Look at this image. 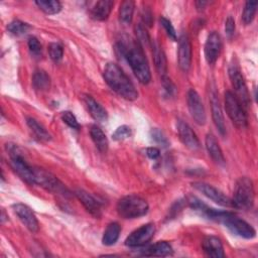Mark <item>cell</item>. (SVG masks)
<instances>
[{"label":"cell","instance_id":"1","mask_svg":"<svg viewBox=\"0 0 258 258\" xmlns=\"http://www.w3.org/2000/svg\"><path fill=\"white\" fill-rule=\"evenodd\" d=\"M117 49L127 60L137 80L141 84H148L151 80L150 69L139 42L126 36L117 43Z\"/></svg>","mask_w":258,"mask_h":258},{"label":"cell","instance_id":"2","mask_svg":"<svg viewBox=\"0 0 258 258\" xmlns=\"http://www.w3.org/2000/svg\"><path fill=\"white\" fill-rule=\"evenodd\" d=\"M103 75L108 86L122 98L129 101H134L138 98V93L133 83L118 64L108 62Z\"/></svg>","mask_w":258,"mask_h":258},{"label":"cell","instance_id":"3","mask_svg":"<svg viewBox=\"0 0 258 258\" xmlns=\"http://www.w3.org/2000/svg\"><path fill=\"white\" fill-rule=\"evenodd\" d=\"M117 212L123 219H136L148 212V204L144 199L136 195H129L119 200Z\"/></svg>","mask_w":258,"mask_h":258},{"label":"cell","instance_id":"4","mask_svg":"<svg viewBox=\"0 0 258 258\" xmlns=\"http://www.w3.org/2000/svg\"><path fill=\"white\" fill-rule=\"evenodd\" d=\"M7 151L10 157V165L12 169L19 175L21 179L29 184L35 183V176H34V167L30 166L20 151L18 150L17 146L7 144Z\"/></svg>","mask_w":258,"mask_h":258},{"label":"cell","instance_id":"5","mask_svg":"<svg viewBox=\"0 0 258 258\" xmlns=\"http://www.w3.org/2000/svg\"><path fill=\"white\" fill-rule=\"evenodd\" d=\"M254 197L255 194L252 180L246 176L241 177L236 183L234 198L232 200L233 206L237 209L249 210L253 207Z\"/></svg>","mask_w":258,"mask_h":258},{"label":"cell","instance_id":"6","mask_svg":"<svg viewBox=\"0 0 258 258\" xmlns=\"http://www.w3.org/2000/svg\"><path fill=\"white\" fill-rule=\"evenodd\" d=\"M225 108L228 116L236 127L240 129H244L245 127H247L248 120L247 115L244 111V107L237 99L235 94L230 91H227L225 93Z\"/></svg>","mask_w":258,"mask_h":258},{"label":"cell","instance_id":"7","mask_svg":"<svg viewBox=\"0 0 258 258\" xmlns=\"http://www.w3.org/2000/svg\"><path fill=\"white\" fill-rule=\"evenodd\" d=\"M229 77L236 93L235 96L240 101L243 107H248L250 105V96L239 68L236 66H231L229 69Z\"/></svg>","mask_w":258,"mask_h":258},{"label":"cell","instance_id":"8","mask_svg":"<svg viewBox=\"0 0 258 258\" xmlns=\"http://www.w3.org/2000/svg\"><path fill=\"white\" fill-rule=\"evenodd\" d=\"M34 176H35V183L41 185L42 187L46 188L49 191L63 194L68 192L67 188L62 185V183L50 172L44 170L43 168L34 167Z\"/></svg>","mask_w":258,"mask_h":258},{"label":"cell","instance_id":"9","mask_svg":"<svg viewBox=\"0 0 258 258\" xmlns=\"http://www.w3.org/2000/svg\"><path fill=\"white\" fill-rule=\"evenodd\" d=\"M192 186L197 190L202 192L204 196H206L207 198H209L210 200H212L213 202H215L216 204H218L220 206L234 207L233 202L230 198H228L220 189L216 188L215 186H213L209 183L202 182V181H196V182L192 183Z\"/></svg>","mask_w":258,"mask_h":258},{"label":"cell","instance_id":"10","mask_svg":"<svg viewBox=\"0 0 258 258\" xmlns=\"http://www.w3.org/2000/svg\"><path fill=\"white\" fill-rule=\"evenodd\" d=\"M155 233V227L152 223L145 224L133 231L125 240V244L129 247H139L145 245L151 240Z\"/></svg>","mask_w":258,"mask_h":258},{"label":"cell","instance_id":"11","mask_svg":"<svg viewBox=\"0 0 258 258\" xmlns=\"http://www.w3.org/2000/svg\"><path fill=\"white\" fill-rule=\"evenodd\" d=\"M187 107L191 118L199 125H204L207 120L204 104L196 90L190 89L187 92Z\"/></svg>","mask_w":258,"mask_h":258},{"label":"cell","instance_id":"12","mask_svg":"<svg viewBox=\"0 0 258 258\" xmlns=\"http://www.w3.org/2000/svg\"><path fill=\"white\" fill-rule=\"evenodd\" d=\"M12 209L14 213L17 215L19 220L24 224V226L30 231V232H37L39 229L38 221L32 212V210L24 205V204H15L12 206Z\"/></svg>","mask_w":258,"mask_h":258},{"label":"cell","instance_id":"13","mask_svg":"<svg viewBox=\"0 0 258 258\" xmlns=\"http://www.w3.org/2000/svg\"><path fill=\"white\" fill-rule=\"evenodd\" d=\"M176 128L179 139L185 147L190 150H198L201 147L199 138L187 123L183 122L182 120H177Z\"/></svg>","mask_w":258,"mask_h":258},{"label":"cell","instance_id":"14","mask_svg":"<svg viewBox=\"0 0 258 258\" xmlns=\"http://www.w3.org/2000/svg\"><path fill=\"white\" fill-rule=\"evenodd\" d=\"M222 48V41L220 34L216 31H212L207 38L205 44V57L208 63L213 64L220 56Z\"/></svg>","mask_w":258,"mask_h":258},{"label":"cell","instance_id":"15","mask_svg":"<svg viewBox=\"0 0 258 258\" xmlns=\"http://www.w3.org/2000/svg\"><path fill=\"white\" fill-rule=\"evenodd\" d=\"M178 66L183 72H187L191 63V45L188 37L182 34L178 39V50H177Z\"/></svg>","mask_w":258,"mask_h":258},{"label":"cell","instance_id":"16","mask_svg":"<svg viewBox=\"0 0 258 258\" xmlns=\"http://www.w3.org/2000/svg\"><path fill=\"white\" fill-rule=\"evenodd\" d=\"M78 200L83 204L85 209L95 218H100L102 215L101 204L89 192L84 189H76L75 191Z\"/></svg>","mask_w":258,"mask_h":258},{"label":"cell","instance_id":"17","mask_svg":"<svg viewBox=\"0 0 258 258\" xmlns=\"http://www.w3.org/2000/svg\"><path fill=\"white\" fill-rule=\"evenodd\" d=\"M210 102H211V109H212V117H213V121L218 129V131L220 132L221 135H225L226 134V124H225V120H224V116L222 113V109H221V105H220V101L218 98L217 93L215 92V90H213L211 92V98H210Z\"/></svg>","mask_w":258,"mask_h":258},{"label":"cell","instance_id":"18","mask_svg":"<svg viewBox=\"0 0 258 258\" xmlns=\"http://www.w3.org/2000/svg\"><path fill=\"white\" fill-rule=\"evenodd\" d=\"M203 249L206 255L215 258H222L225 256L223 244L218 237L208 236L203 241Z\"/></svg>","mask_w":258,"mask_h":258},{"label":"cell","instance_id":"19","mask_svg":"<svg viewBox=\"0 0 258 258\" xmlns=\"http://www.w3.org/2000/svg\"><path fill=\"white\" fill-rule=\"evenodd\" d=\"M85 105L90 113V115L98 122H104L108 119L107 111L91 96L85 95L84 96Z\"/></svg>","mask_w":258,"mask_h":258},{"label":"cell","instance_id":"20","mask_svg":"<svg viewBox=\"0 0 258 258\" xmlns=\"http://www.w3.org/2000/svg\"><path fill=\"white\" fill-rule=\"evenodd\" d=\"M206 148L208 150L209 155L211 158L218 164H224L225 158L222 152V149L213 134H208L206 136Z\"/></svg>","mask_w":258,"mask_h":258},{"label":"cell","instance_id":"21","mask_svg":"<svg viewBox=\"0 0 258 258\" xmlns=\"http://www.w3.org/2000/svg\"><path fill=\"white\" fill-rule=\"evenodd\" d=\"M114 6V2L110 0H101L95 3V5L91 8V16L99 21L106 20L111 13L112 7Z\"/></svg>","mask_w":258,"mask_h":258},{"label":"cell","instance_id":"22","mask_svg":"<svg viewBox=\"0 0 258 258\" xmlns=\"http://www.w3.org/2000/svg\"><path fill=\"white\" fill-rule=\"evenodd\" d=\"M142 255L144 256H153V257H165L172 254V248L169 243L165 241H159L147 247L145 250H142Z\"/></svg>","mask_w":258,"mask_h":258},{"label":"cell","instance_id":"23","mask_svg":"<svg viewBox=\"0 0 258 258\" xmlns=\"http://www.w3.org/2000/svg\"><path fill=\"white\" fill-rule=\"evenodd\" d=\"M90 135L98 150L101 152H106L108 149V139L102 129L97 125H93L90 129Z\"/></svg>","mask_w":258,"mask_h":258},{"label":"cell","instance_id":"24","mask_svg":"<svg viewBox=\"0 0 258 258\" xmlns=\"http://www.w3.org/2000/svg\"><path fill=\"white\" fill-rule=\"evenodd\" d=\"M120 232H121V227L118 223L116 222L110 223L104 232L102 243L106 246H111L115 244L119 238Z\"/></svg>","mask_w":258,"mask_h":258},{"label":"cell","instance_id":"25","mask_svg":"<svg viewBox=\"0 0 258 258\" xmlns=\"http://www.w3.org/2000/svg\"><path fill=\"white\" fill-rule=\"evenodd\" d=\"M26 123H27V126L29 127V129L32 131V133L38 140H40V141L50 140V134L35 119L29 117L26 119Z\"/></svg>","mask_w":258,"mask_h":258},{"label":"cell","instance_id":"26","mask_svg":"<svg viewBox=\"0 0 258 258\" xmlns=\"http://www.w3.org/2000/svg\"><path fill=\"white\" fill-rule=\"evenodd\" d=\"M32 84L36 90L46 91L50 86V78L44 71L37 70L32 76Z\"/></svg>","mask_w":258,"mask_h":258},{"label":"cell","instance_id":"27","mask_svg":"<svg viewBox=\"0 0 258 258\" xmlns=\"http://www.w3.org/2000/svg\"><path fill=\"white\" fill-rule=\"evenodd\" d=\"M153 56H154V61L155 66L157 69V72L160 76V78H163L167 76V67H166V58L165 55L162 51V49L158 45L153 46Z\"/></svg>","mask_w":258,"mask_h":258},{"label":"cell","instance_id":"28","mask_svg":"<svg viewBox=\"0 0 258 258\" xmlns=\"http://www.w3.org/2000/svg\"><path fill=\"white\" fill-rule=\"evenodd\" d=\"M133 13H134V2L130 0L122 2L119 9L120 21L124 24H129L132 21Z\"/></svg>","mask_w":258,"mask_h":258},{"label":"cell","instance_id":"29","mask_svg":"<svg viewBox=\"0 0 258 258\" xmlns=\"http://www.w3.org/2000/svg\"><path fill=\"white\" fill-rule=\"evenodd\" d=\"M35 4L46 14H56L61 9L60 2L55 0H39L35 1Z\"/></svg>","mask_w":258,"mask_h":258},{"label":"cell","instance_id":"30","mask_svg":"<svg viewBox=\"0 0 258 258\" xmlns=\"http://www.w3.org/2000/svg\"><path fill=\"white\" fill-rule=\"evenodd\" d=\"M7 29L13 35H17L18 36V35L25 34L30 29V26H29V24H27V23H25L23 21L13 20V21H11L8 24Z\"/></svg>","mask_w":258,"mask_h":258},{"label":"cell","instance_id":"31","mask_svg":"<svg viewBox=\"0 0 258 258\" xmlns=\"http://www.w3.org/2000/svg\"><path fill=\"white\" fill-rule=\"evenodd\" d=\"M257 8V2L256 1H248L245 4L243 14H242V20L245 24H250L255 16Z\"/></svg>","mask_w":258,"mask_h":258},{"label":"cell","instance_id":"32","mask_svg":"<svg viewBox=\"0 0 258 258\" xmlns=\"http://www.w3.org/2000/svg\"><path fill=\"white\" fill-rule=\"evenodd\" d=\"M48 53H49V56L52 60L58 61L62 58L63 48L59 43L53 42V43H50L49 46H48Z\"/></svg>","mask_w":258,"mask_h":258},{"label":"cell","instance_id":"33","mask_svg":"<svg viewBox=\"0 0 258 258\" xmlns=\"http://www.w3.org/2000/svg\"><path fill=\"white\" fill-rule=\"evenodd\" d=\"M28 48H29L30 53L34 57L41 56L42 47H41V44H40L39 40L36 37H34V36L29 37V39H28Z\"/></svg>","mask_w":258,"mask_h":258},{"label":"cell","instance_id":"34","mask_svg":"<svg viewBox=\"0 0 258 258\" xmlns=\"http://www.w3.org/2000/svg\"><path fill=\"white\" fill-rule=\"evenodd\" d=\"M61 119L62 121L68 125L70 126L71 128L73 129H76V130H79L80 129V124L77 120V118L75 117V115L70 112V111H64L61 113Z\"/></svg>","mask_w":258,"mask_h":258},{"label":"cell","instance_id":"35","mask_svg":"<svg viewBox=\"0 0 258 258\" xmlns=\"http://www.w3.org/2000/svg\"><path fill=\"white\" fill-rule=\"evenodd\" d=\"M150 137H151V139H152L155 143H157V144H160V145H162V146H164V147L168 145V140H167V138H166L165 135L162 133V131H160V130L157 129V128L151 129V131H150Z\"/></svg>","mask_w":258,"mask_h":258},{"label":"cell","instance_id":"36","mask_svg":"<svg viewBox=\"0 0 258 258\" xmlns=\"http://www.w3.org/2000/svg\"><path fill=\"white\" fill-rule=\"evenodd\" d=\"M135 31H136V35H137V41L139 42L140 45L141 44H148L150 42L149 35H148L144 26H142L141 24L136 25Z\"/></svg>","mask_w":258,"mask_h":258},{"label":"cell","instance_id":"37","mask_svg":"<svg viewBox=\"0 0 258 258\" xmlns=\"http://www.w3.org/2000/svg\"><path fill=\"white\" fill-rule=\"evenodd\" d=\"M159 21H160L161 25L163 26V28L165 29L166 34L168 35V37H169L170 39H172L173 41H175V40L177 39V36H176L175 29H174V27L172 26L171 22H170L167 18H165V17H160Z\"/></svg>","mask_w":258,"mask_h":258},{"label":"cell","instance_id":"38","mask_svg":"<svg viewBox=\"0 0 258 258\" xmlns=\"http://www.w3.org/2000/svg\"><path fill=\"white\" fill-rule=\"evenodd\" d=\"M131 129L129 126L122 125L116 129V131L113 134V139L115 140H123L131 136Z\"/></svg>","mask_w":258,"mask_h":258},{"label":"cell","instance_id":"39","mask_svg":"<svg viewBox=\"0 0 258 258\" xmlns=\"http://www.w3.org/2000/svg\"><path fill=\"white\" fill-rule=\"evenodd\" d=\"M225 31H226L228 36H232L234 34V31H235V21H234L233 17H231V16H229L227 18V20H226Z\"/></svg>","mask_w":258,"mask_h":258},{"label":"cell","instance_id":"40","mask_svg":"<svg viewBox=\"0 0 258 258\" xmlns=\"http://www.w3.org/2000/svg\"><path fill=\"white\" fill-rule=\"evenodd\" d=\"M146 154H147V156H148L149 158H151V159H156V158L159 156L160 151H159V149L156 148V147H149V148H147V150H146Z\"/></svg>","mask_w":258,"mask_h":258},{"label":"cell","instance_id":"41","mask_svg":"<svg viewBox=\"0 0 258 258\" xmlns=\"http://www.w3.org/2000/svg\"><path fill=\"white\" fill-rule=\"evenodd\" d=\"M207 4H208V2H206V1H198V2H196V6H197L199 11L203 10Z\"/></svg>","mask_w":258,"mask_h":258}]
</instances>
